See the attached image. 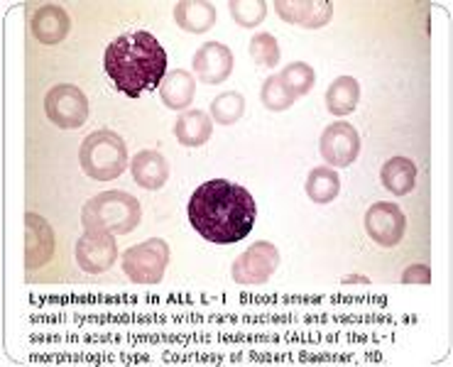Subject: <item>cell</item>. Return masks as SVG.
Wrapping results in <instances>:
<instances>
[{"label":"cell","instance_id":"8fae6325","mask_svg":"<svg viewBox=\"0 0 453 367\" xmlns=\"http://www.w3.org/2000/svg\"><path fill=\"white\" fill-rule=\"evenodd\" d=\"M54 255V231L52 226L40 213L25 216V267L35 272L52 260Z\"/></svg>","mask_w":453,"mask_h":367},{"label":"cell","instance_id":"d4e9b609","mask_svg":"<svg viewBox=\"0 0 453 367\" xmlns=\"http://www.w3.org/2000/svg\"><path fill=\"white\" fill-rule=\"evenodd\" d=\"M233 20L238 22L241 27H257L267 15V3L265 0H231Z\"/></svg>","mask_w":453,"mask_h":367},{"label":"cell","instance_id":"9a60e30c","mask_svg":"<svg viewBox=\"0 0 453 367\" xmlns=\"http://www.w3.org/2000/svg\"><path fill=\"white\" fill-rule=\"evenodd\" d=\"M72 30V20L57 3H47L32 15V34L37 37V42L42 44H59Z\"/></svg>","mask_w":453,"mask_h":367},{"label":"cell","instance_id":"7c38bea8","mask_svg":"<svg viewBox=\"0 0 453 367\" xmlns=\"http://www.w3.org/2000/svg\"><path fill=\"white\" fill-rule=\"evenodd\" d=\"M274 12L289 25L319 30L334 18V3L328 0H274Z\"/></svg>","mask_w":453,"mask_h":367},{"label":"cell","instance_id":"9c48e42d","mask_svg":"<svg viewBox=\"0 0 453 367\" xmlns=\"http://www.w3.org/2000/svg\"><path fill=\"white\" fill-rule=\"evenodd\" d=\"M365 231L380 248H395L404 238L407 218L397 203L390 201H378L365 210Z\"/></svg>","mask_w":453,"mask_h":367},{"label":"cell","instance_id":"484cf974","mask_svg":"<svg viewBox=\"0 0 453 367\" xmlns=\"http://www.w3.org/2000/svg\"><path fill=\"white\" fill-rule=\"evenodd\" d=\"M250 57L257 66H267L273 69L280 64V44L270 32H257L250 40Z\"/></svg>","mask_w":453,"mask_h":367},{"label":"cell","instance_id":"7a4b0ae2","mask_svg":"<svg viewBox=\"0 0 453 367\" xmlns=\"http://www.w3.org/2000/svg\"><path fill=\"white\" fill-rule=\"evenodd\" d=\"M167 52L155 34L148 30L126 32L108 44L106 66L108 79L127 98H140L145 91L159 88L167 76Z\"/></svg>","mask_w":453,"mask_h":367},{"label":"cell","instance_id":"cb8c5ba5","mask_svg":"<svg viewBox=\"0 0 453 367\" xmlns=\"http://www.w3.org/2000/svg\"><path fill=\"white\" fill-rule=\"evenodd\" d=\"M260 101H263V105L267 111L282 113V111H289V108L295 105V96L287 91V86L282 84L280 73H274V76H267V81L263 84Z\"/></svg>","mask_w":453,"mask_h":367},{"label":"cell","instance_id":"8992f818","mask_svg":"<svg viewBox=\"0 0 453 367\" xmlns=\"http://www.w3.org/2000/svg\"><path fill=\"white\" fill-rule=\"evenodd\" d=\"M44 111L54 126L62 130H76L88 118V98L81 88L72 84L52 86L44 96Z\"/></svg>","mask_w":453,"mask_h":367},{"label":"cell","instance_id":"6da1fadb","mask_svg":"<svg viewBox=\"0 0 453 367\" xmlns=\"http://www.w3.org/2000/svg\"><path fill=\"white\" fill-rule=\"evenodd\" d=\"M187 216L194 231L213 245H233L248 238L257 218L250 191L228 179H211L191 194Z\"/></svg>","mask_w":453,"mask_h":367},{"label":"cell","instance_id":"d6986e66","mask_svg":"<svg viewBox=\"0 0 453 367\" xmlns=\"http://www.w3.org/2000/svg\"><path fill=\"white\" fill-rule=\"evenodd\" d=\"M380 181L382 187L395 194V196H404L414 189V181H417V167L414 162L407 157H392L388 159L382 169H380Z\"/></svg>","mask_w":453,"mask_h":367},{"label":"cell","instance_id":"52a82bcc","mask_svg":"<svg viewBox=\"0 0 453 367\" xmlns=\"http://www.w3.org/2000/svg\"><path fill=\"white\" fill-rule=\"evenodd\" d=\"M277 267H280V250L274 248L273 242H253L248 250L235 257V263L231 267L233 282L242 284V287L265 284L273 277Z\"/></svg>","mask_w":453,"mask_h":367},{"label":"cell","instance_id":"83f0119b","mask_svg":"<svg viewBox=\"0 0 453 367\" xmlns=\"http://www.w3.org/2000/svg\"><path fill=\"white\" fill-rule=\"evenodd\" d=\"M343 284H368L370 279L368 277H363V274H346L343 279H341Z\"/></svg>","mask_w":453,"mask_h":367},{"label":"cell","instance_id":"5b68a950","mask_svg":"<svg viewBox=\"0 0 453 367\" xmlns=\"http://www.w3.org/2000/svg\"><path fill=\"white\" fill-rule=\"evenodd\" d=\"M123 272L135 284H157L169 264V245L162 238L137 242L123 252Z\"/></svg>","mask_w":453,"mask_h":367},{"label":"cell","instance_id":"3957f363","mask_svg":"<svg viewBox=\"0 0 453 367\" xmlns=\"http://www.w3.org/2000/svg\"><path fill=\"white\" fill-rule=\"evenodd\" d=\"M140 201L127 191H104L91 201H86L81 210V223L86 233H108L126 235L133 233L140 223Z\"/></svg>","mask_w":453,"mask_h":367},{"label":"cell","instance_id":"277c9868","mask_svg":"<svg viewBox=\"0 0 453 367\" xmlns=\"http://www.w3.org/2000/svg\"><path fill=\"white\" fill-rule=\"evenodd\" d=\"M79 162L86 177L96 181L118 179L127 169V147L113 130H96L84 137L79 149Z\"/></svg>","mask_w":453,"mask_h":367},{"label":"cell","instance_id":"5bb4252c","mask_svg":"<svg viewBox=\"0 0 453 367\" xmlns=\"http://www.w3.org/2000/svg\"><path fill=\"white\" fill-rule=\"evenodd\" d=\"M130 172L137 187L148 191H157L167 184L169 162L157 149H142L130 159Z\"/></svg>","mask_w":453,"mask_h":367},{"label":"cell","instance_id":"ffe728a7","mask_svg":"<svg viewBox=\"0 0 453 367\" xmlns=\"http://www.w3.org/2000/svg\"><path fill=\"white\" fill-rule=\"evenodd\" d=\"M360 101V84L353 76H338L326 91V108L331 116H350Z\"/></svg>","mask_w":453,"mask_h":367},{"label":"cell","instance_id":"4316f807","mask_svg":"<svg viewBox=\"0 0 453 367\" xmlns=\"http://www.w3.org/2000/svg\"><path fill=\"white\" fill-rule=\"evenodd\" d=\"M402 282L404 284H432V270L426 267V264L417 263L407 267L404 272H402Z\"/></svg>","mask_w":453,"mask_h":367},{"label":"cell","instance_id":"7402d4cb","mask_svg":"<svg viewBox=\"0 0 453 367\" xmlns=\"http://www.w3.org/2000/svg\"><path fill=\"white\" fill-rule=\"evenodd\" d=\"M245 113V98L238 91H226L211 101V118L219 126H235Z\"/></svg>","mask_w":453,"mask_h":367},{"label":"cell","instance_id":"ac0fdd59","mask_svg":"<svg viewBox=\"0 0 453 367\" xmlns=\"http://www.w3.org/2000/svg\"><path fill=\"white\" fill-rule=\"evenodd\" d=\"M174 135L184 147L206 145L213 135V118L206 111H184L174 123Z\"/></svg>","mask_w":453,"mask_h":367},{"label":"cell","instance_id":"603a6c76","mask_svg":"<svg viewBox=\"0 0 453 367\" xmlns=\"http://www.w3.org/2000/svg\"><path fill=\"white\" fill-rule=\"evenodd\" d=\"M280 79L287 86V91L295 96V98H299V96H306L314 88V84H317V72L306 62H295L287 64L282 73H280Z\"/></svg>","mask_w":453,"mask_h":367},{"label":"cell","instance_id":"2e32d148","mask_svg":"<svg viewBox=\"0 0 453 367\" xmlns=\"http://www.w3.org/2000/svg\"><path fill=\"white\" fill-rule=\"evenodd\" d=\"M174 20L184 32L203 34L216 25V5L209 0H180L174 5Z\"/></svg>","mask_w":453,"mask_h":367},{"label":"cell","instance_id":"4fadbf2b","mask_svg":"<svg viewBox=\"0 0 453 367\" xmlns=\"http://www.w3.org/2000/svg\"><path fill=\"white\" fill-rule=\"evenodd\" d=\"M194 72L203 84H223L233 73V52L221 42L201 44L194 54Z\"/></svg>","mask_w":453,"mask_h":367},{"label":"cell","instance_id":"ba28073f","mask_svg":"<svg viewBox=\"0 0 453 367\" xmlns=\"http://www.w3.org/2000/svg\"><path fill=\"white\" fill-rule=\"evenodd\" d=\"M319 152L331 167H350L360 155V135L346 120L326 126L319 140Z\"/></svg>","mask_w":453,"mask_h":367},{"label":"cell","instance_id":"30bf717a","mask_svg":"<svg viewBox=\"0 0 453 367\" xmlns=\"http://www.w3.org/2000/svg\"><path fill=\"white\" fill-rule=\"evenodd\" d=\"M118 260V245L108 233H84L76 241V263L88 274L108 272Z\"/></svg>","mask_w":453,"mask_h":367},{"label":"cell","instance_id":"e0dca14e","mask_svg":"<svg viewBox=\"0 0 453 367\" xmlns=\"http://www.w3.org/2000/svg\"><path fill=\"white\" fill-rule=\"evenodd\" d=\"M194 96H196V81L184 69L167 72L165 81L159 84V98L169 111H187L194 103Z\"/></svg>","mask_w":453,"mask_h":367},{"label":"cell","instance_id":"44dd1931","mask_svg":"<svg viewBox=\"0 0 453 367\" xmlns=\"http://www.w3.org/2000/svg\"><path fill=\"white\" fill-rule=\"evenodd\" d=\"M341 191V177L334 167H314L306 177V196L314 203H331Z\"/></svg>","mask_w":453,"mask_h":367}]
</instances>
